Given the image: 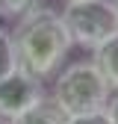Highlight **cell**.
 Returning a JSON list of instances; mask_svg holds the SVG:
<instances>
[{"label": "cell", "instance_id": "1", "mask_svg": "<svg viewBox=\"0 0 118 124\" xmlns=\"http://www.w3.org/2000/svg\"><path fill=\"white\" fill-rule=\"evenodd\" d=\"M12 44H15L18 68L30 71L38 80L53 77L68 59V50L74 47L71 33L62 21V12L44 6L41 0L15 21Z\"/></svg>", "mask_w": 118, "mask_h": 124}, {"label": "cell", "instance_id": "2", "mask_svg": "<svg viewBox=\"0 0 118 124\" xmlns=\"http://www.w3.org/2000/svg\"><path fill=\"white\" fill-rule=\"evenodd\" d=\"M50 98L62 106L65 115H77V112H92V109L109 106L112 86L100 74L95 59H80V62H68V68L56 74Z\"/></svg>", "mask_w": 118, "mask_h": 124}, {"label": "cell", "instance_id": "3", "mask_svg": "<svg viewBox=\"0 0 118 124\" xmlns=\"http://www.w3.org/2000/svg\"><path fill=\"white\" fill-rule=\"evenodd\" d=\"M62 21L71 33V41L95 53L118 33V6L115 0H65Z\"/></svg>", "mask_w": 118, "mask_h": 124}, {"label": "cell", "instance_id": "4", "mask_svg": "<svg viewBox=\"0 0 118 124\" xmlns=\"http://www.w3.org/2000/svg\"><path fill=\"white\" fill-rule=\"evenodd\" d=\"M47 92H44V80L33 77L24 68H15L0 80V118L12 121L18 118L24 109H30L33 103H38Z\"/></svg>", "mask_w": 118, "mask_h": 124}, {"label": "cell", "instance_id": "5", "mask_svg": "<svg viewBox=\"0 0 118 124\" xmlns=\"http://www.w3.org/2000/svg\"><path fill=\"white\" fill-rule=\"evenodd\" d=\"M9 124H68V115L62 112V106H59L50 95H44L38 103H33L30 109H24Z\"/></svg>", "mask_w": 118, "mask_h": 124}, {"label": "cell", "instance_id": "6", "mask_svg": "<svg viewBox=\"0 0 118 124\" xmlns=\"http://www.w3.org/2000/svg\"><path fill=\"white\" fill-rule=\"evenodd\" d=\"M92 59L97 62V68H100L103 77H106V83L112 86V92H118V33L109 41H103L92 53Z\"/></svg>", "mask_w": 118, "mask_h": 124}, {"label": "cell", "instance_id": "7", "mask_svg": "<svg viewBox=\"0 0 118 124\" xmlns=\"http://www.w3.org/2000/svg\"><path fill=\"white\" fill-rule=\"evenodd\" d=\"M18 68V59H15V44H12V33L0 27V80L6 74H12Z\"/></svg>", "mask_w": 118, "mask_h": 124}, {"label": "cell", "instance_id": "8", "mask_svg": "<svg viewBox=\"0 0 118 124\" xmlns=\"http://www.w3.org/2000/svg\"><path fill=\"white\" fill-rule=\"evenodd\" d=\"M38 0H0V18L3 21H18L24 12H30Z\"/></svg>", "mask_w": 118, "mask_h": 124}, {"label": "cell", "instance_id": "9", "mask_svg": "<svg viewBox=\"0 0 118 124\" xmlns=\"http://www.w3.org/2000/svg\"><path fill=\"white\" fill-rule=\"evenodd\" d=\"M68 124H115V118H112V112H109V106H103V109L68 115Z\"/></svg>", "mask_w": 118, "mask_h": 124}, {"label": "cell", "instance_id": "10", "mask_svg": "<svg viewBox=\"0 0 118 124\" xmlns=\"http://www.w3.org/2000/svg\"><path fill=\"white\" fill-rule=\"evenodd\" d=\"M109 112H112V118H115V124H118V92H115L112 101H109Z\"/></svg>", "mask_w": 118, "mask_h": 124}, {"label": "cell", "instance_id": "11", "mask_svg": "<svg viewBox=\"0 0 118 124\" xmlns=\"http://www.w3.org/2000/svg\"><path fill=\"white\" fill-rule=\"evenodd\" d=\"M115 6H118V0H115Z\"/></svg>", "mask_w": 118, "mask_h": 124}]
</instances>
